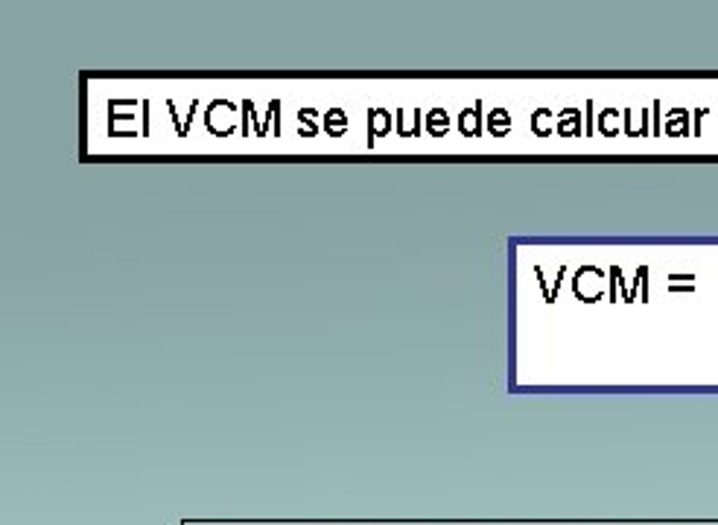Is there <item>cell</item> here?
<instances>
[{"label": "cell", "mask_w": 718, "mask_h": 525, "mask_svg": "<svg viewBox=\"0 0 718 525\" xmlns=\"http://www.w3.org/2000/svg\"><path fill=\"white\" fill-rule=\"evenodd\" d=\"M686 129H689V117H686V111L674 108L672 120H669V134H686Z\"/></svg>", "instance_id": "5"}, {"label": "cell", "mask_w": 718, "mask_h": 525, "mask_svg": "<svg viewBox=\"0 0 718 525\" xmlns=\"http://www.w3.org/2000/svg\"><path fill=\"white\" fill-rule=\"evenodd\" d=\"M461 131L464 134H476L479 131V111H464L461 114Z\"/></svg>", "instance_id": "7"}, {"label": "cell", "mask_w": 718, "mask_h": 525, "mask_svg": "<svg viewBox=\"0 0 718 525\" xmlns=\"http://www.w3.org/2000/svg\"><path fill=\"white\" fill-rule=\"evenodd\" d=\"M324 126H327V131L330 134H342L345 131V126H347V120H345V114L339 111V108H333L327 117H324Z\"/></svg>", "instance_id": "4"}, {"label": "cell", "mask_w": 718, "mask_h": 525, "mask_svg": "<svg viewBox=\"0 0 718 525\" xmlns=\"http://www.w3.org/2000/svg\"><path fill=\"white\" fill-rule=\"evenodd\" d=\"M385 131H389V114L371 111V134H385Z\"/></svg>", "instance_id": "6"}, {"label": "cell", "mask_w": 718, "mask_h": 525, "mask_svg": "<svg viewBox=\"0 0 718 525\" xmlns=\"http://www.w3.org/2000/svg\"><path fill=\"white\" fill-rule=\"evenodd\" d=\"M447 126H450V120L444 117V111H432L430 117H426V129H430V134H444L447 131Z\"/></svg>", "instance_id": "3"}, {"label": "cell", "mask_w": 718, "mask_h": 525, "mask_svg": "<svg viewBox=\"0 0 718 525\" xmlns=\"http://www.w3.org/2000/svg\"><path fill=\"white\" fill-rule=\"evenodd\" d=\"M488 129H491L494 134H508V129H511V117H508V111H502V108L491 111V117H488Z\"/></svg>", "instance_id": "2"}, {"label": "cell", "mask_w": 718, "mask_h": 525, "mask_svg": "<svg viewBox=\"0 0 718 525\" xmlns=\"http://www.w3.org/2000/svg\"><path fill=\"white\" fill-rule=\"evenodd\" d=\"M707 111H695V134H701V117H704Z\"/></svg>", "instance_id": "8"}, {"label": "cell", "mask_w": 718, "mask_h": 525, "mask_svg": "<svg viewBox=\"0 0 718 525\" xmlns=\"http://www.w3.org/2000/svg\"><path fill=\"white\" fill-rule=\"evenodd\" d=\"M560 134H581V114L575 108L564 111L560 114V126H558Z\"/></svg>", "instance_id": "1"}]
</instances>
